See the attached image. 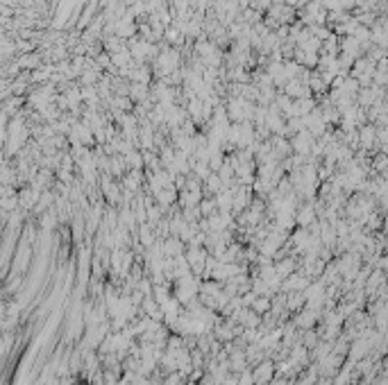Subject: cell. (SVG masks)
<instances>
[{"mask_svg": "<svg viewBox=\"0 0 388 385\" xmlns=\"http://www.w3.org/2000/svg\"><path fill=\"white\" fill-rule=\"evenodd\" d=\"M293 215H295L297 224L306 229V226H311L315 222V208L311 206V204H304V206H300V211H295Z\"/></svg>", "mask_w": 388, "mask_h": 385, "instance_id": "6da1fadb", "label": "cell"}, {"mask_svg": "<svg viewBox=\"0 0 388 385\" xmlns=\"http://www.w3.org/2000/svg\"><path fill=\"white\" fill-rule=\"evenodd\" d=\"M370 168L383 175V168H386V157H383V154H377V157H374V161L370 163Z\"/></svg>", "mask_w": 388, "mask_h": 385, "instance_id": "3957f363", "label": "cell"}, {"mask_svg": "<svg viewBox=\"0 0 388 385\" xmlns=\"http://www.w3.org/2000/svg\"><path fill=\"white\" fill-rule=\"evenodd\" d=\"M356 136H359V143L363 145L365 149H368V147H372V145H374V140H377V138H374V127H370V125L361 127V131H359Z\"/></svg>", "mask_w": 388, "mask_h": 385, "instance_id": "7a4b0ae2", "label": "cell"}]
</instances>
